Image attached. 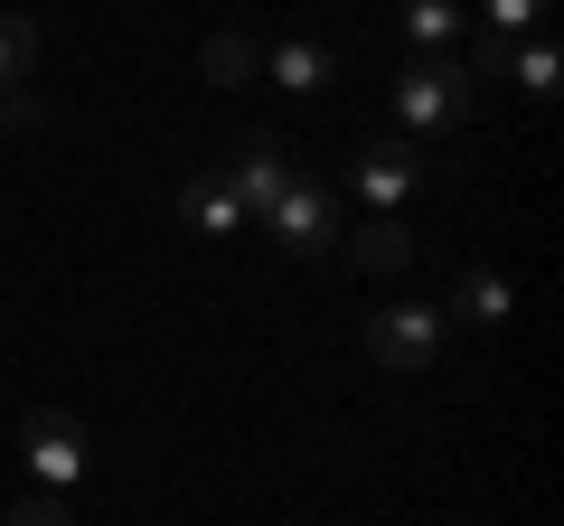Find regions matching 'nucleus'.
I'll list each match as a JSON object with an SVG mask.
<instances>
[{
    "label": "nucleus",
    "mask_w": 564,
    "mask_h": 526,
    "mask_svg": "<svg viewBox=\"0 0 564 526\" xmlns=\"http://www.w3.org/2000/svg\"><path fill=\"white\" fill-rule=\"evenodd\" d=\"M470 103H480V76H470L462 57H414V66L395 76L404 132H452V122H470Z\"/></svg>",
    "instance_id": "nucleus-1"
},
{
    "label": "nucleus",
    "mask_w": 564,
    "mask_h": 526,
    "mask_svg": "<svg viewBox=\"0 0 564 526\" xmlns=\"http://www.w3.org/2000/svg\"><path fill=\"white\" fill-rule=\"evenodd\" d=\"M443 310L433 302H395V310H377V320H367V358L377 366H433L443 358Z\"/></svg>",
    "instance_id": "nucleus-2"
},
{
    "label": "nucleus",
    "mask_w": 564,
    "mask_h": 526,
    "mask_svg": "<svg viewBox=\"0 0 564 526\" xmlns=\"http://www.w3.org/2000/svg\"><path fill=\"white\" fill-rule=\"evenodd\" d=\"M263 226H273L282 244H292V254H329V244H339V198H329V188H311V179H292L282 188L273 207H263Z\"/></svg>",
    "instance_id": "nucleus-3"
},
{
    "label": "nucleus",
    "mask_w": 564,
    "mask_h": 526,
    "mask_svg": "<svg viewBox=\"0 0 564 526\" xmlns=\"http://www.w3.org/2000/svg\"><path fill=\"white\" fill-rule=\"evenodd\" d=\"M348 179H358L367 217H404V198H414V179H423V151L404 142V132H395V142H367Z\"/></svg>",
    "instance_id": "nucleus-4"
},
{
    "label": "nucleus",
    "mask_w": 564,
    "mask_h": 526,
    "mask_svg": "<svg viewBox=\"0 0 564 526\" xmlns=\"http://www.w3.org/2000/svg\"><path fill=\"white\" fill-rule=\"evenodd\" d=\"M20 451H29V470H39L47 489H76L85 461H95V451H85V432H76V414H47V405L20 424Z\"/></svg>",
    "instance_id": "nucleus-5"
},
{
    "label": "nucleus",
    "mask_w": 564,
    "mask_h": 526,
    "mask_svg": "<svg viewBox=\"0 0 564 526\" xmlns=\"http://www.w3.org/2000/svg\"><path fill=\"white\" fill-rule=\"evenodd\" d=\"M217 169H226V188H236V207H245V217H263V207H273L282 188H292V161H282V151L263 142V132H236Z\"/></svg>",
    "instance_id": "nucleus-6"
},
{
    "label": "nucleus",
    "mask_w": 564,
    "mask_h": 526,
    "mask_svg": "<svg viewBox=\"0 0 564 526\" xmlns=\"http://www.w3.org/2000/svg\"><path fill=\"white\" fill-rule=\"evenodd\" d=\"M339 244H348V263H358V273H404V263H414V235H404L395 217H367V226H339Z\"/></svg>",
    "instance_id": "nucleus-7"
},
{
    "label": "nucleus",
    "mask_w": 564,
    "mask_h": 526,
    "mask_svg": "<svg viewBox=\"0 0 564 526\" xmlns=\"http://www.w3.org/2000/svg\"><path fill=\"white\" fill-rule=\"evenodd\" d=\"M180 217L198 226V235H236L245 207H236V188H226V169H198V179H180Z\"/></svg>",
    "instance_id": "nucleus-8"
},
{
    "label": "nucleus",
    "mask_w": 564,
    "mask_h": 526,
    "mask_svg": "<svg viewBox=\"0 0 564 526\" xmlns=\"http://www.w3.org/2000/svg\"><path fill=\"white\" fill-rule=\"evenodd\" d=\"M263 76H282L292 95H321V85L339 76V47H321V39H282L273 57H263Z\"/></svg>",
    "instance_id": "nucleus-9"
},
{
    "label": "nucleus",
    "mask_w": 564,
    "mask_h": 526,
    "mask_svg": "<svg viewBox=\"0 0 564 526\" xmlns=\"http://www.w3.org/2000/svg\"><path fill=\"white\" fill-rule=\"evenodd\" d=\"M39 47H47V29L29 20V10H0V95L39 76Z\"/></svg>",
    "instance_id": "nucleus-10"
},
{
    "label": "nucleus",
    "mask_w": 564,
    "mask_h": 526,
    "mask_svg": "<svg viewBox=\"0 0 564 526\" xmlns=\"http://www.w3.org/2000/svg\"><path fill=\"white\" fill-rule=\"evenodd\" d=\"M404 39H414L423 57H452V39H462V0H404Z\"/></svg>",
    "instance_id": "nucleus-11"
},
{
    "label": "nucleus",
    "mask_w": 564,
    "mask_h": 526,
    "mask_svg": "<svg viewBox=\"0 0 564 526\" xmlns=\"http://www.w3.org/2000/svg\"><path fill=\"white\" fill-rule=\"evenodd\" d=\"M508 302H518V292H508V273H462V292H452V310H462V320H480V329H499Z\"/></svg>",
    "instance_id": "nucleus-12"
},
{
    "label": "nucleus",
    "mask_w": 564,
    "mask_h": 526,
    "mask_svg": "<svg viewBox=\"0 0 564 526\" xmlns=\"http://www.w3.org/2000/svg\"><path fill=\"white\" fill-rule=\"evenodd\" d=\"M254 66H263V47L245 39V29H217V39H207V76H217V85H245Z\"/></svg>",
    "instance_id": "nucleus-13"
},
{
    "label": "nucleus",
    "mask_w": 564,
    "mask_h": 526,
    "mask_svg": "<svg viewBox=\"0 0 564 526\" xmlns=\"http://www.w3.org/2000/svg\"><path fill=\"white\" fill-rule=\"evenodd\" d=\"M508 76H518L527 95H555V47H545V39H527V47H508Z\"/></svg>",
    "instance_id": "nucleus-14"
},
{
    "label": "nucleus",
    "mask_w": 564,
    "mask_h": 526,
    "mask_svg": "<svg viewBox=\"0 0 564 526\" xmlns=\"http://www.w3.org/2000/svg\"><path fill=\"white\" fill-rule=\"evenodd\" d=\"M0 132H47V95L39 85H10V95H0Z\"/></svg>",
    "instance_id": "nucleus-15"
},
{
    "label": "nucleus",
    "mask_w": 564,
    "mask_h": 526,
    "mask_svg": "<svg viewBox=\"0 0 564 526\" xmlns=\"http://www.w3.org/2000/svg\"><path fill=\"white\" fill-rule=\"evenodd\" d=\"M480 10H489V39H527L545 20V0H480Z\"/></svg>",
    "instance_id": "nucleus-16"
},
{
    "label": "nucleus",
    "mask_w": 564,
    "mask_h": 526,
    "mask_svg": "<svg viewBox=\"0 0 564 526\" xmlns=\"http://www.w3.org/2000/svg\"><path fill=\"white\" fill-rule=\"evenodd\" d=\"M10 526H76V507H66V489H39V498L10 507Z\"/></svg>",
    "instance_id": "nucleus-17"
}]
</instances>
